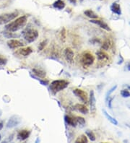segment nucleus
Masks as SVG:
<instances>
[{"label":"nucleus","mask_w":130,"mask_h":143,"mask_svg":"<svg viewBox=\"0 0 130 143\" xmlns=\"http://www.w3.org/2000/svg\"><path fill=\"white\" fill-rule=\"evenodd\" d=\"M96 54H97V57L99 60H104V59H106L108 58V55L103 51H98Z\"/></svg>","instance_id":"21"},{"label":"nucleus","mask_w":130,"mask_h":143,"mask_svg":"<svg viewBox=\"0 0 130 143\" xmlns=\"http://www.w3.org/2000/svg\"><path fill=\"white\" fill-rule=\"evenodd\" d=\"M90 22H92V23H94V24H96V25H99L101 28L104 29V30H107V31H110V30H111V28H109V26H108V25H107L106 22L102 21V20H91Z\"/></svg>","instance_id":"11"},{"label":"nucleus","mask_w":130,"mask_h":143,"mask_svg":"<svg viewBox=\"0 0 130 143\" xmlns=\"http://www.w3.org/2000/svg\"><path fill=\"white\" fill-rule=\"evenodd\" d=\"M17 16V12H14L11 13H6L0 15V25L7 24L8 22H10L12 20H14Z\"/></svg>","instance_id":"4"},{"label":"nucleus","mask_w":130,"mask_h":143,"mask_svg":"<svg viewBox=\"0 0 130 143\" xmlns=\"http://www.w3.org/2000/svg\"><path fill=\"white\" fill-rule=\"evenodd\" d=\"M69 1L70 3L73 4H75L77 3V0H69Z\"/></svg>","instance_id":"32"},{"label":"nucleus","mask_w":130,"mask_h":143,"mask_svg":"<svg viewBox=\"0 0 130 143\" xmlns=\"http://www.w3.org/2000/svg\"><path fill=\"white\" fill-rule=\"evenodd\" d=\"M46 42L44 41H42L41 43H40V45H39V47H38V50L39 51H41L43 50V48L45 47V46H46Z\"/></svg>","instance_id":"31"},{"label":"nucleus","mask_w":130,"mask_h":143,"mask_svg":"<svg viewBox=\"0 0 130 143\" xmlns=\"http://www.w3.org/2000/svg\"><path fill=\"white\" fill-rule=\"evenodd\" d=\"M88 140L87 139V137H85V135H81L80 137H79L76 140H75V143H87Z\"/></svg>","instance_id":"23"},{"label":"nucleus","mask_w":130,"mask_h":143,"mask_svg":"<svg viewBox=\"0 0 130 143\" xmlns=\"http://www.w3.org/2000/svg\"><path fill=\"white\" fill-rule=\"evenodd\" d=\"M7 59L3 56L0 55V65H5L7 64Z\"/></svg>","instance_id":"28"},{"label":"nucleus","mask_w":130,"mask_h":143,"mask_svg":"<svg viewBox=\"0 0 130 143\" xmlns=\"http://www.w3.org/2000/svg\"><path fill=\"white\" fill-rule=\"evenodd\" d=\"M1 135H0V141H1Z\"/></svg>","instance_id":"35"},{"label":"nucleus","mask_w":130,"mask_h":143,"mask_svg":"<svg viewBox=\"0 0 130 143\" xmlns=\"http://www.w3.org/2000/svg\"><path fill=\"white\" fill-rule=\"evenodd\" d=\"M94 60H95V58L93 56V54L89 52L85 53L84 54H82L81 57V62L85 66H90L91 65H93Z\"/></svg>","instance_id":"5"},{"label":"nucleus","mask_w":130,"mask_h":143,"mask_svg":"<svg viewBox=\"0 0 130 143\" xmlns=\"http://www.w3.org/2000/svg\"><path fill=\"white\" fill-rule=\"evenodd\" d=\"M20 122H21V119L20 118V116H18L17 115H14L9 118V121L7 122L6 127L8 129L14 128L17 125H19Z\"/></svg>","instance_id":"6"},{"label":"nucleus","mask_w":130,"mask_h":143,"mask_svg":"<svg viewBox=\"0 0 130 143\" xmlns=\"http://www.w3.org/2000/svg\"><path fill=\"white\" fill-rule=\"evenodd\" d=\"M33 72L37 77H39L41 78H44L46 75V72L43 71V70H41V69H33Z\"/></svg>","instance_id":"16"},{"label":"nucleus","mask_w":130,"mask_h":143,"mask_svg":"<svg viewBox=\"0 0 130 143\" xmlns=\"http://www.w3.org/2000/svg\"><path fill=\"white\" fill-rule=\"evenodd\" d=\"M111 9L113 12H114L115 14H117L118 15H120L122 14V11H121V7L120 5L117 3H113L111 7Z\"/></svg>","instance_id":"15"},{"label":"nucleus","mask_w":130,"mask_h":143,"mask_svg":"<svg viewBox=\"0 0 130 143\" xmlns=\"http://www.w3.org/2000/svg\"><path fill=\"white\" fill-rule=\"evenodd\" d=\"M109 47H110V42L108 41V40L107 41H106L102 45V49H104V50H107L109 49Z\"/></svg>","instance_id":"27"},{"label":"nucleus","mask_w":130,"mask_h":143,"mask_svg":"<svg viewBox=\"0 0 130 143\" xmlns=\"http://www.w3.org/2000/svg\"><path fill=\"white\" fill-rule=\"evenodd\" d=\"M23 37L28 42L32 43L34 41H36L38 37V32L36 29H27L25 31L23 32Z\"/></svg>","instance_id":"3"},{"label":"nucleus","mask_w":130,"mask_h":143,"mask_svg":"<svg viewBox=\"0 0 130 143\" xmlns=\"http://www.w3.org/2000/svg\"><path fill=\"white\" fill-rule=\"evenodd\" d=\"M90 106L91 112H95L96 108V99L93 90H91L90 93Z\"/></svg>","instance_id":"10"},{"label":"nucleus","mask_w":130,"mask_h":143,"mask_svg":"<svg viewBox=\"0 0 130 143\" xmlns=\"http://www.w3.org/2000/svg\"><path fill=\"white\" fill-rule=\"evenodd\" d=\"M84 14H85L87 17H90V18H91V19H96V18H98V15L95 14L93 11L90 10V9L85 11V12H84Z\"/></svg>","instance_id":"20"},{"label":"nucleus","mask_w":130,"mask_h":143,"mask_svg":"<svg viewBox=\"0 0 130 143\" xmlns=\"http://www.w3.org/2000/svg\"><path fill=\"white\" fill-rule=\"evenodd\" d=\"M7 46L10 48V49H17L19 47H22L24 46V43L18 41V40H15V39H10L7 42Z\"/></svg>","instance_id":"8"},{"label":"nucleus","mask_w":130,"mask_h":143,"mask_svg":"<svg viewBox=\"0 0 130 143\" xmlns=\"http://www.w3.org/2000/svg\"><path fill=\"white\" fill-rule=\"evenodd\" d=\"M74 108L77 110V111H79L81 114H88V112H89V110H88V108L85 106V105H83V104H76L75 106H74Z\"/></svg>","instance_id":"12"},{"label":"nucleus","mask_w":130,"mask_h":143,"mask_svg":"<svg viewBox=\"0 0 130 143\" xmlns=\"http://www.w3.org/2000/svg\"><path fill=\"white\" fill-rule=\"evenodd\" d=\"M65 120L66 123L68 125L71 126V127H76L77 126V120H76V118L74 119V118H73L70 116H65Z\"/></svg>","instance_id":"14"},{"label":"nucleus","mask_w":130,"mask_h":143,"mask_svg":"<svg viewBox=\"0 0 130 143\" xmlns=\"http://www.w3.org/2000/svg\"><path fill=\"white\" fill-rule=\"evenodd\" d=\"M69 82L66 80H54L50 85V89L51 92L56 94L58 92L65 89L68 86Z\"/></svg>","instance_id":"2"},{"label":"nucleus","mask_w":130,"mask_h":143,"mask_svg":"<svg viewBox=\"0 0 130 143\" xmlns=\"http://www.w3.org/2000/svg\"><path fill=\"white\" fill-rule=\"evenodd\" d=\"M4 35L6 36L7 38H13V37H15V36H17V35H13V32H9V31H8V32H5L4 33Z\"/></svg>","instance_id":"29"},{"label":"nucleus","mask_w":130,"mask_h":143,"mask_svg":"<svg viewBox=\"0 0 130 143\" xmlns=\"http://www.w3.org/2000/svg\"><path fill=\"white\" fill-rule=\"evenodd\" d=\"M127 67H128V68H127V70H128L129 71H130V64H129V65H128Z\"/></svg>","instance_id":"33"},{"label":"nucleus","mask_w":130,"mask_h":143,"mask_svg":"<svg viewBox=\"0 0 130 143\" xmlns=\"http://www.w3.org/2000/svg\"><path fill=\"white\" fill-rule=\"evenodd\" d=\"M73 93L81 100V101L84 103H87V94L86 92L81 89H74L73 90Z\"/></svg>","instance_id":"7"},{"label":"nucleus","mask_w":130,"mask_h":143,"mask_svg":"<svg viewBox=\"0 0 130 143\" xmlns=\"http://www.w3.org/2000/svg\"><path fill=\"white\" fill-rule=\"evenodd\" d=\"M114 97H112V98H111V97H109L108 99H107V101H108V106L109 108H112V101L114 100Z\"/></svg>","instance_id":"30"},{"label":"nucleus","mask_w":130,"mask_h":143,"mask_svg":"<svg viewBox=\"0 0 130 143\" xmlns=\"http://www.w3.org/2000/svg\"><path fill=\"white\" fill-rule=\"evenodd\" d=\"M86 133L87 137H88V138L91 140V141H95V135L92 131H90V130H87L85 132Z\"/></svg>","instance_id":"22"},{"label":"nucleus","mask_w":130,"mask_h":143,"mask_svg":"<svg viewBox=\"0 0 130 143\" xmlns=\"http://www.w3.org/2000/svg\"><path fill=\"white\" fill-rule=\"evenodd\" d=\"M76 120H77V124H79L82 125V126H83V125L85 124V119L82 118V117L77 116V117H76Z\"/></svg>","instance_id":"24"},{"label":"nucleus","mask_w":130,"mask_h":143,"mask_svg":"<svg viewBox=\"0 0 130 143\" xmlns=\"http://www.w3.org/2000/svg\"><path fill=\"white\" fill-rule=\"evenodd\" d=\"M27 23V17L21 16L14 21L10 22L8 25H6L5 28L7 31L9 32H16L19 30L22 29Z\"/></svg>","instance_id":"1"},{"label":"nucleus","mask_w":130,"mask_h":143,"mask_svg":"<svg viewBox=\"0 0 130 143\" xmlns=\"http://www.w3.org/2000/svg\"><path fill=\"white\" fill-rule=\"evenodd\" d=\"M29 135H30V132L28 130H26V129L21 130L17 134V139L20 140H25L26 139H28Z\"/></svg>","instance_id":"13"},{"label":"nucleus","mask_w":130,"mask_h":143,"mask_svg":"<svg viewBox=\"0 0 130 143\" xmlns=\"http://www.w3.org/2000/svg\"><path fill=\"white\" fill-rule=\"evenodd\" d=\"M121 95H122V96L124 97V98L130 97V93L127 90H123L121 92Z\"/></svg>","instance_id":"26"},{"label":"nucleus","mask_w":130,"mask_h":143,"mask_svg":"<svg viewBox=\"0 0 130 143\" xmlns=\"http://www.w3.org/2000/svg\"><path fill=\"white\" fill-rule=\"evenodd\" d=\"M1 111L0 110V116H1Z\"/></svg>","instance_id":"34"},{"label":"nucleus","mask_w":130,"mask_h":143,"mask_svg":"<svg viewBox=\"0 0 130 143\" xmlns=\"http://www.w3.org/2000/svg\"><path fill=\"white\" fill-rule=\"evenodd\" d=\"M81 1H82V0H81Z\"/></svg>","instance_id":"36"},{"label":"nucleus","mask_w":130,"mask_h":143,"mask_svg":"<svg viewBox=\"0 0 130 143\" xmlns=\"http://www.w3.org/2000/svg\"><path fill=\"white\" fill-rule=\"evenodd\" d=\"M64 54H65V57L66 60L69 62V63H72L73 62V59H74V54L72 50V49L70 48H66L64 51Z\"/></svg>","instance_id":"9"},{"label":"nucleus","mask_w":130,"mask_h":143,"mask_svg":"<svg viewBox=\"0 0 130 143\" xmlns=\"http://www.w3.org/2000/svg\"><path fill=\"white\" fill-rule=\"evenodd\" d=\"M53 6L58 9H63L65 7V3L62 0H57L53 4Z\"/></svg>","instance_id":"18"},{"label":"nucleus","mask_w":130,"mask_h":143,"mask_svg":"<svg viewBox=\"0 0 130 143\" xmlns=\"http://www.w3.org/2000/svg\"><path fill=\"white\" fill-rule=\"evenodd\" d=\"M116 88H117V85H115V86H114L113 87H111V88L108 90V92H107V93H106V100H107L108 98L110 97L111 94L113 93L114 90H116Z\"/></svg>","instance_id":"25"},{"label":"nucleus","mask_w":130,"mask_h":143,"mask_svg":"<svg viewBox=\"0 0 130 143\" xmlns=\"http://www.w3.org/2000/svg\"><path fill=\"white\" fill-rule=\"evenodd\" d=\"M32 51H33V50H32V49L30 47L22 48V49H20V51H19L20 54L21 55H22V56H24V57H27V56L30 55L32 53Z\"/></svg>","instance_id":"17"},{"label":"nucleus","mask_w":130,"mask_h":143,"mask_svg":"<svg viewBox=\"0 0 130 143\" xmlns=\"http://www.w3.org/2000/svg\"><path fill=\"white\" fill-rule=\"evenodd\" d=\"M103 114H104V115H105V116L107 118V119H108L109 122H111V123H112L113 124H114V125H118V122H117V120L116 119H115L114 118H113L111 115H109L105 111V110H103Z\"/></svg>","instance_id":"19"}]
</instances>
